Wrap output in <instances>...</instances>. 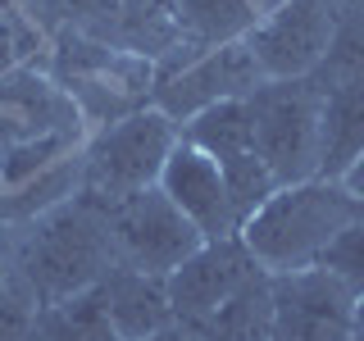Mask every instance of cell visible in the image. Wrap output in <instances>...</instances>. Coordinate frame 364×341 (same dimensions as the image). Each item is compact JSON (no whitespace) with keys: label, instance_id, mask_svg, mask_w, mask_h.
I'll return each instance as SVG.
<instances>
[{"label":"cell","instance_id":"obj_27","mask_svg":"<svg viewBox=\"0 0 364 341\" xmlns=\"http://www.w3.org/2000/svg\"><path fill=\"white\" fill-rule=\"evenodd\" d=\"M151 341H200V337H196V332H191V328H187V323H168V328H164V332H155Z\"/></svg>","mask_w":364,"mask_h":341},{"label":"cell","instance_id":"obj_2","mask_svg":"<svg viewBox=\"0 0 364 341\" xmlns=\"http://www.w3.org/2000/svg\"><path fill=\"white\" fill-rule=\"evenodd\" d=\"M82 114L41 64L0 77V191L82 151Z\"/></svg>","mask_w":364,"mask_h":341},{"label":"cell","instance_id":"obj_22","mask_svg":"<svg viewBox=\"0 0 364 341\" xmlns=\"http://www.w3.org/2000/svg\"><path fill=\"white\" fill-rule=\"evenodd\" d=\"M318 269H328L350 296H364V223L355 219L346 232H337V242L323 250Z\"/></svg>","mask_w":364,"mask_h":341},{"label":"cell","instance_id":"obj_9","mask_svg":"<svg viewBox=\"0 0 364 341\" xmlns=\"http://www.w3.org/2000/svg\"><path fill=\"white\" fill-rule=\"evenodd\" d=\"M250 55H255L264 82L278 77H314L323 64L328 45H333V14L323 0H287L250 28Z\"/></svg>","mask_w":364,"mask_h":341},{"label":"cell","instance_id":"obj_29","mask_svg":"<svg viewBox=\"0 0 364 341\" xmlns=\"http://www.w3.org/2000/svg\"><path fill=\"white\" fill-rule=\"evenodd\" d=\"M282 5H287V0H250V9H255L259 18H264V14H273V9H282Z\"/></svg>","mask_w":364,"mask_h":341},{"label":"cell","instance_id":"obj_31","mask_svg":"<svg viewBox=\"0 0 364 341\" xmlns=\"http://www.w3.org/2000/svg\"><path fill=\"white\" fill-rule=\"evenodd\" d=\"M355 219H360V223H364V200H355Z\"/></svg>","mask_w":364,"mask_h":341},{"label":"cell","instance_id":"obj_17","mask_svg":"<svg viewBox=\"0 0 364 341\" xmlns=\"http://www.w3.org/2000/svg\"><path fill=\"white\" fill-rule=\"evenodd\" d=\"M18 9L46 37H55V32H87V37L114 41V28L123 18V0H18Z\"/></svg>","mask_w":364,"mask_h":341},{"label":"cell","instance_id":"obj_6","mask_svg":"<svg viewBox=\"0 0 364 341\" xmlns=\"http://www.w3.org/2000/svg\"><path fill=\"white\" fill-rule=\"evenodd\" d=\"M109 237H114V259L123 269L151 273V278H168L182 259H191L205 246L196 223L159 187L109 205Z\"/></svg>","mask_w":364,"mask_h":341},{"label":"cell","instance_id":"obj_8","mask_svg":"<svg viewBox=\"0 0 364 341\" xmlns=\"http://www.w3.org/2000/svg\"><path fill=\"white\" fill-rule=\"evenodd\" d=\"M259 82H264V73H259L250 45L232 41V45H219V50L191 60L187 68H178L173 77H164V82H155L151 105L182 128V123L196 119L200 109H214V105H223V100H246Z\"/></svg>","mask_w":364,"mask_h":341},{"label":"cell","instance_id":"obj_10","mask_svg":"<svg viewBox=\"0 0 364 341\" xmlns=\"http://www.w3.org/2000/svg\"><path fill=\"white\" fill-rule=\"evenodd\" d=\"M255 278H264V269L255 264V255L246 250V242L242 237H223V242H205L191 259H182L164 278V287H168L173 318L191 328Z\"/></svg>","mask_w":364,"mask_h":341},{"label":"cell","instance_id":"obj_24","mask_svg":"<svg viewBox=\"0 0 364 341\" xmlns=\"http://www.w3.org/2000/svg\"><path fill=\"white\" fill-rule=\"evenodd\" d=\"M9 255H14V227L0 219V291L9 287Z\"/></svg>","mask_w":364,"mask_h":341},{"label":"cell","instance_id":"obj_3","mask_svg":"<svg viewBox=\"0 0 364 341\" xmlns=\"http://www.w3.org/2000/svg\"><path fill=\"white\" fill-rule=\"evenodd\" d=\"M355 223V196L333 178H310L278 187L242 223V242L255 255V264L278 278V273L314 269L323 250L337 242V232Z\"/></svg>","mask_w":364,"mask_h":341},{"label":"cell","instance_id":"obj_20","mask_svg":"<svg viewBox=\"0 0 364 341\" xmlns=\"http://www.w3.org/2000/svg\"><path fill=\"white\" fill-rule=\"evenodd\" d=\"M314 82L323 91L346 87V82H364V14L333 28V45H328L323 64L314 68Z\"/></svg>","mask_w":364,"mask_h":341},{"label":"cell","instance_id":"obj_11","mask_svg":"<svg viewBox=\"0 0 364 341\" xmlns=\"http://www.w3.org/2000/svg\"><path fill=\"white\" fill-rule=\"evenodd\" d=\"M159 191L196 223V232L205 242H223V237L242 232V219L232 214V200H228L223 173L205 151H196L191 141L173 146V155L164 159V173H159Z\"/></svg>","mask_w":364,"mask_h":341},{"label":"cell","instance_id":"obj_19","mask_svg":"<svg viewBox=\"0 0 364 341\" xmlns=\"http://www.w3.org/2000/svg\"><path fill=\"white\" fill-rule=\"evenodd\" d=\"M219 173H223V187H228V200H232V214L237 219H250V214L264 205L273 191L282 187L278 178H273V168L259 159L255 151L250 155H232V159H223L219 164Z\"/></svg>","mask_w":364,"mask_h":341},{"label":"cell","instance_id":"obj_23","mask_svg":"<svg viewBox=\"0 0 364 341\" xmlns=\"http://www.w3.org/2000/svg\"><path fill=\"white\" fill-rule=\"evenodd\" d=\"M32 323H37V305L9 282V287L0 291V341H28Z\"/></svg>","mask_w":364,"mask_h":341},{"label":"cell","instance_id":"obj_5","mask_svg":"<svg viewBox=\"0 0 364 341\" xmlns=\"http://www.w3.org/2000/svg\"><path fill=\"white\" fill-rule=\"evenodd\" d=\"M178 146V123L164 119L155 105L128 114V119L96 128L82 141V191L100 205H119L136 191L159 187L164 159Z\"/></svg>","mask_w":364,"mask_h":341},{"label":"cell","instance_id":"obj_25","mask_svg":"<svg viewBox=\"0 0 364 341\" xmlns=\"http://www.w3.org/2000/svg\"><path fill=\"white\" fill-rule=\"evenodd\" d=\"M328 5V14H333V28L337 23H346V18H360L364 14V0H323Z\"/></svg>","mask_w":364,"mask_h":341},{"label":"cell","instance_id":"obj_14","mask_svg":"<svg viewBox=\"0 0 364 341\" xmlns=\"http://www.w3.org/2000/svg\"><path fill=\"white\" fill-rule=\"evenodd\" d=\"M364 155V82L323 91V159L318 178L341 182L350 164Z\"/></svg>","mask_w":364,"mask_h":341},{"label":"cell","instance_id":"obj_18","mask_svg":"<svg viewBox=\"0 0 364 341\" xmlns=\"http://www.w3.org/2000/svg\"><path fill=\"white\" fill-rule=\"evenodd\" d=\"M28 341H119V337H114V328H109L100 291L91 287L82 296H73V301L37 310V323H32Z\"/></svg>","mask_w":364,"mask_h":341},{"label":"cell","instance_id":"obj_12","mask_svg":"<svg viewBox=\"0 0 364 341\" xmlns=\"http://www.w3.org/2000/svg\"><path fill=\"white\" fill-rule=\"evenodd\" d=\"M100 301H105L109 328L119 341H151L155 332H164L173 318V305H168V287L164 278H151V273H136L114 264L105 278H100Z\"/></svg>","mask_w":364,"mask_h":341},{"label":"cell","instance_id":"obj_28","mask_svg":"<svg viewBox=\"0 0 364 341\" xmlns=\"http://www.w3.org/2000/svg\"><path fill=\"white\" fill-rule=\"evenodd\" d=\"M350 341H364V296H355V323H350Z\"/></svg>","mask_w":364,"mask_h":341},{"label":"cell","instance_id":"obj_7","mask_svg":"<svg viewBox=\"0 0 364 341\" xmlns=\"http://www.w3.org/2000/svg\"><path fill=\"white\" fill-rule=\"evenodd\" d=\"M273 282V341H350L355 296L328 269L278 273Z\"/></svg>","mask_w":364,"mask_h":341},{"label":"cell","instance_id":"obj_1","mask_svg":"<svg viewBox=\"0 0 364 341\" xmlns=\"http://www.w3.org/2000/svg\"><path fill=\"white\" fill-rule=\"evenodd\" d=\"M119 259H114V237H109V205H100L87 191L46 210L41 219L14 227L9 282L37 310L100 287V278Z\"/></svg>","mask_w":364,"mask_h":341},{"label":"cell","instance_id":"obj_16","mask_svg":"<svg viewBox=\"0 0 364 341\" xmlns=\"http://www.w3.org/2000/svg\"><path fill=\"white\" fill-rule=\"evenodd\" d=\"M182 141H191L196 151H205L214 164L232 155H250L255 151V123H250V105L246 100H223L214 109H200L196 119H187L178 128Z\"/></svg>","mask_w":364,"mask_h":341},{"label":"cell","instance_id":"obj_4","mask_svg":"<svg viewBox=\"0 0 364 341\" xmlns=\"http://www.w3.org/2000/svg\"><path fill=\"white\" fill-rule=\"evenodd\" d=\"M255 123V155L273 168L282 187L318 178L323 159V87L314 77L259 82L246 96Z\"/></svg>","mask_w":364,"mask_h":341},{"label":"cell","instance_id":"obj_13","mask_svg":"<svg viewBox=\"0 0 364 341\" xmlns=\"http://www.w3.org/2000/svg\"><path fill=\"white\" fill-rule=\"evenodd\" d=\"M173 18L182 32V50L191 60L219 50V45L246 41L259 14L250 9V0H173Z\"/></svg>","mask_w":364,"mask_h":341},{"label":"cell","instance_id":"obj_15","mask_svg":"<svg viewBox=\"0 0 364 341\" xmlns=\"http://www.w3.org/2000/svg\"><path fill=\"white\" fill-rule=\"evenodd\" d=\"M200 341H273V282L269 273L228 296L214 314L191 323Z\"/></svg>","mask_w":364,"mask_h":341},{"label":"cell","instance_id":"obj_21","mask_svg":"<svg viewBox=\"0 0 364 341\" xmlns=\"http://www.w3.org/2000/svg\"><path fill=\"white\" fill-rule=\"evenodd\" d=\"M46 45H50V37H46L37 23L23 14V9L0 14V77L41 64L46 60Z\"/></svg>","mask_w":364,"mask_h":341},{"label":"cell","instance_id":"obj_26","mask_svg":"<svg viewBox=\"0 0 364 341\" xmlns=\"http://www.w3.org/2000/svg\"><path fill=\"white\" fill-rule=\"evenodd\" d=\"M341 187H346V191H350L355 200H364V155H360L355 164L346 168V173H341Z\"/></svg>","mask_w":364,"mask_h":341},{"label":"cell","instance_id":"obj_30","mask_svg":"<svg viewBox=\"0 0 364 341\" xmlns=\"http://www.w3.org/2000/svg\"><path fill=\"white\" fill-rule=\"evenodd\" d=\"M9 9H18V0H0V14H9Z\"/></svg>","mask_w":364,"mask_h":341}]
</instances>
